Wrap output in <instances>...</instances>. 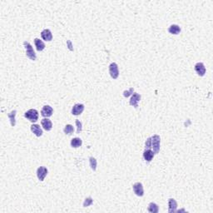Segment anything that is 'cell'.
Returning <instances> with one entry per match:
<instances>
[{"mask_svg": "<svg viewBox=\"0 0 213 213\" xmlns=\"http://www.w3.org/2000/svg\"><path fill=\"white\" fill-rule=\"evenodd\" d=\"M147 211L151 213H157L159 211V206H157V204H156V203L151 202L148 205Z\"/></svg>", "mask_w": 213, "mask_h": 213, "instance_id": "20", "label": "cell"}, {"mask_svg": "<svg viewBox=\"0 0 213 213\" xmlns=\"http://www.w3.org/2000/svg\"><path fill=\"white\" fill-rule=\"evenodd\" d=\"M133 92H134V88H133V87H131L129 90L123 92V96L125 97H128L130 95H133Z\"/></svg>", "mask_w": 213, "mask_h": 213, "instance_id": "24", "label": "cell"}, {"mask_svg": "<svg viewBox=\"0 0 213 213\" xmlns=\"http://www.w3.org/2000/svg\"><path fill=\"white\" fill-rule=\"evenodd\" d=\"M176 208H177V202H176V200L170 198L168 200V212H175L176 211Z\"/></svg>", "mask_w": 213, "mask_h": 213, "instance_id": "13", "label": "cell"}, {"mask_svg": "<svg viewBox=\"0 0 213 213\" xmlns=\"http://www.w3.org/2000/svg\"><path fill=\"white\" fill-rule=\"evenodd\" d=\"M24 116L32 123H36L38 119V112L36 109H29L24 113Z\"/></svg>", "mask_w": 213, "mask_h": 213, "instance_id": "3", "label": "cell"}, {"mask_svg": "<svg viewBox=\"0 0 213 213\" xmlns=\"http://www.w3.org/2000/svg\"><path fill=\"white\" fill-rule=\"evenodd\" d=\"M89 163H90V166H91L92 170H93V171L95 172V171L97 170V164L96 158H94L93 156H91V157H89Z\"/></svg>", "mask_w": 213, "mask_h": 213, "instance_id": "22", "label": "cell"}, {"mask_svg": "<svg viewBox=\"0 0 213 213\" xmlns=\"http://www.w3.org/2000/svg\"><path fill=\"white\" fill-rule=\"evenodd\" d=\"M48 169H47L45 166H39L37 169V176H38V180L41 181V182L44 181L45 177L48 175Z\"/></svg>", "mask_w": 213, "mask_h": 213, "instance_id": "5", "label": "cell"}, {"mask_svg": "<svg viewBox=\"0 0 213 213\" xmlns=\"http://www.w3.org/2000/svg\"><path fill=\"white\" fill-rule=\"evenodd\" d=\"M76 125H77V133H80L82 132L83 126H82V123L80 122L79 120H76Z\"/></svg>", "mask_w": 213, "mask_h": 213, "instance_id": "25", "label": "cell"}, {"mask_svg": "<svg viewBox=\"0 0 213 213\" xmlns=\"http://www.w3.org/2000/svg\"><path fill=\"white\" fill-rule=\"evenodd\" d=\"M17 111L16 110H13L11 113H9L8 114V117L9 118L10 123H11V126H15L16 125V119H15V116H16Z\"/></svg>", "mask_w": 213, "mask_h": 213, "instance_id": "18", "label": "cell"}, {"mask_svg": "<svg viewBox=\"0 0 213 213\" xmlns=\"http://www.w3.org/2000/svg\"><path fill=\"white\" fill-rule=\"evenodd\" d=\"M160 144H161V138L158 135H153L146 139L145 143L146 149L152 150L154 154H158L160 151Z\"/></svg>", "mask_w": 213, "mask_h": 213, "instance_id": "1", "label": "cell"}, {"mask_svg": "<svg viewBox=\"0 0 213 213\" xmlns=\"http://www.w3.org/2000/svg\"><path fill=\"white\" fill-rule=\"evenodd\" d=\"M31 131L37 136H41L43 135V130L41 128V126L39 125H38V124H33L31 126Z\"/></svg>", "mask_w": 213, "mask_h": 213, "instance_id": "15", "label": "cell"}, {"mask_svg": "<svg viewBox=\"0 0 213 213\" xmlns=\"http://www.w3.org/2000/svg\"><path fill=\"white\" fill-rule=\"evenodd\" d=\"M63 132H64V133L67 134V135H71V134L74 132V128H73V126H72L71 124H67V125H66L65 127H64Z\"/></svg>", "mask_w": 213, "mask_h": 213, "instance_id": "21", "label": "cell"}, {"mask_svg": "<svg viewBox=\"0 0 213 213\" xmlns=\"http://www.w3.org/2000/svg\"><path fill=\"white\" fill-rule=\"evenodd\" d=\"M53 109L52 106H50L49 105H45L43 106L41 111V115L44 117H49L53 115Z\"/></svg>", "mask_w": 213, "mask_h": 213, "instance_id": "10", "label": "cell"}, {"mask_svg": "<svg viewBox=\"0 0 213 213\" xmlns=\"http://www.w3.org/2000/svg\"><path fill=\"white\" fill-rule=\"evenodd\" d=\"M168 32L170 33H172V34L177 35V34H179L181 33V28L176 24H172L168 28Z\"/></svg>", "mask_w": 213, "mask_h": 213, "instance_id": "17", "label": "cell"}, {"mask_svg": "<svg viewBox=\"0 0 213 213\" xmlns=\"http://www.w3.org/2000/svg\"><path fill=\"white\" fill-rule=\"evenodd\" d=\"M109 73L113 79H116L119 76V70L118 66L116 63H112L109 65Z\"/></svg>", "mask_w": 213, "mask_h": 213, "instance_id": "4", "label": "cell"}, {"mask_svg": "<svg viewBox=\"0 0 213 213\" xmlns=\"http://www.w3.org/2000/svg\"><path fill=\"white\" fill-rule=\"evenodd\" d=\"M23 46H24L25 50H26V56L28 57L29 59L35 61L37 58V56L36 53L34 52V50H33V46H32L28 42H27V41H24V42H23Z\"/></svg>", "mask_w": 213, "mask_h": 213, "instance_id": "2", "label": "cell"}, {"mask_svg": "<svg viewBox=\"0 0 213 213\" xmlns=\"http://www.w3.org/2000/svg\"><path fill=\"white\" fill-rule=\"evenodd\" d=\"M41 37L43 40L45 41H48V42H50L52 41L53 39V34H52V32L50 31L49 29H44L42 31L41 33Z\"/></svg>", "mask_w": 213, "mask_h": 213, "instance_id": "14", "label": "cell"}, {"mask_svg": "<svg viewBox=\"0 0 213 213\" xmlns=\"http://www.w3.org/2000/svg\"><path fill=\"white\" fill-rule=\"evenodd\" d=\"M34 44H35V47H36V49L38 52H41V51H43L45 48V44L39 38H35L34 39Z\"/></svg>", "mask_w": 213, "mask_h": 213, "instance_id": "16", "label": "cell"}, {"mask_svg": "<svg viewBox=\"0 0 213 213\" xmlns=\"http://www.w3.org/2000/svg\"><path fill=\"white\" fill-rule=\"evenodd\" d=\"M154 156H155V154L153 152L152 150L145 149V151L143 152V158H144V160L146 161V162H152V160L153 159Z\"/></svg>", "mask_w": 213, "mask_h": 213, "instance_id": "11", "label": "cell"}, {"mask_svg": "<svg viewBox=\"0 0 213 213\" xmlns=\"http://www.w3.org/2000/svg\"><path fill=\"white\" fill-rule=\"evenodd\" d=\"M133 189L136 196H143L144 195V189H143V184L141 182L134 183L133 186Z\"/></svg>", "mask_w": 213, "mask_h": 213, "instance_id": "6", "label": "cell"}, {"mask_svg": "<svg viewBox=\"0 0 213 213\" xmlns=\"http://www.w3.org/2000/svg\"><path fill=\"white\" fill-rule=\"evenodd\" d=\"M82 144H83V141L79 137H74L71 140V146L72 147L77 148V147L82 146Z\"/></svg>", "mask_w": 213, "mask_h": 213, "instance_id": "19", "label": "cell"}, {"mask_svg": "<svg viewBox=\"0 0 213 213\" xmlns=\"http://www.w3.org/2000/svg\"><path fill=\"white\" fill-rule=\"evenodd\" d=\"M84 108H85V106L83 104L77 103L75 105H73V108H72V114L74 116H78V115L83 113Z\"/></svg>", "mask_w": 213, "mask_h": 213, "instance_id": "9", "label": "cell"}, {"mask_svg": "<svg viewBox=\"0 0 213 213\" xmlns=\"http://www.w3.org/2000/svg\"><path fill=\"white\" fill-rule=\"evenodd\" d=\"M41 124L42 126L43 127V129L46 130V131H51L53 128V123L51 122V120H49L48 118H43L41 121Z\"/></svg>", "mask_w": 213, "mask_h": 213, "instance_id": "12", "label": "cell"}, {"mask_svg": "<svg viewBox=\"0 0 213 213\" xmlns=\"http://www.w3.org/2000/svg\"><path fill=\"white\" fill-rule=\"evenodd\" d=\"M93 200L91 196L87 197L86 199L84 200V202H83V207H87V206H91V205L93 204Z\"/></svg>", "mask_w": 213, "mask_h": 213, "instance_id": "23", "label": "cell"}, {"mask_svg": "<svg viewBox=\"0 0 213 213\" xmlns=\"http://www.w3.org/2000/svg\"><path fill=\"white\" fill-rule=\"evenodd\" d=\"M194 69L197 73V75L200 77H203L206 74V67L202 63H197L194 67Z\"/></svg>", "mask_w": 213, "mask_h": 213, "instance_id": "7", "label": "cell"}, {"mask_svg": "<svg viewBox=\"0 0 213 213\" xmlns=\"http://www.w3.org/2000/svg\"><path fill=\"white\" fill-rule=\"evenodd\" d=\"M141 98H142V96L140 95L139 93H133L132 97H131V99H130L129 104L131 105V106H134L135 108H137V106H138V103L140 102Z\"/></svg>", "mask_w": 213, "mask_h": 213, "instance_id": "8", "label": "cell"}]
</instances>
